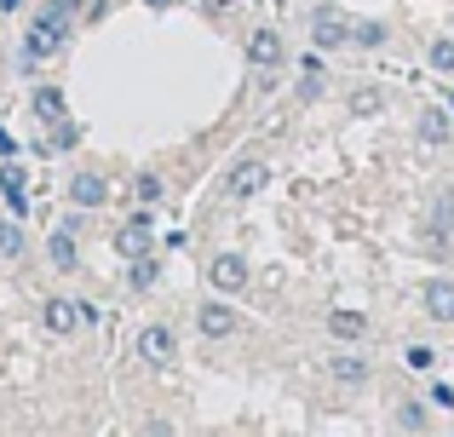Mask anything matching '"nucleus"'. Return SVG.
<instances>
[{"label": "nucleus", "mask_w": 454, "mask_h": 437, "mask_svg": "<svg viewBox=\"0 0 454 437\" xmlns=\"http://www.w3.org/2000/svg\"><path fill=\"white\" fill-rule=\"evenodd\" d=\"M75 6H81V0H46L41 18H35V29H29V41H23V64H35V58H52L58 46H64Z\"/></svg>", "instance_id": "nucleus-1"}, {"label": "nucleus", "mask_w": 454, "mask_h": 437, "mask_svg": "<svg viewBox=\"0 0 454 437\" xmlns=\"http://www.w3.org/2000/svg\"><path fill=\"white\" fill-rule=\"evenodd\" d=\"M310 41H317L322 52H340V46H351V18H345L340 6H317V12H310Z\"/></svg>", "instance_id": "nucleus-2"}, {"label": "nucleus", "mask_w": 454, "mask_h": 437, "mask_svg": "<svg viewBox=\"0 0 454 437\" xmlns=\"http://www.w3.org/2000/svg\"><path fill=\"white\" fill-rule=\"evenodd\" d=\"M207 277H213V288H242V282H247V259L242 254H219L207 265Z\"/></svg>", "instance_id": "nucleus-7"}, {"label": "nucleus", "mask_w": 454, "mask_h": 437, "mask_svg": "<svg viewBox=\"0 0 454 437\" xmlns=\"http://www.w3.org/2000/svg\"><path fill=\"white\" fill-rule=\"evenodd\" d=\"M420 138H426V144H443V138H449V115L443 110H426L420 115Z\"/></svg>", "instance_id": "nucleus-16"}, {"label": "nucleus", "mask_w": 454, "mask_h": 437, "mask_svg": "<svg viewBox=\"0 0 454 437\" xmlns=\"http://www.w3.org/2000/svg\"><path fill=\"white\" fill-rule=\"evenodd\" d=\"M351 41L356 46H380V41H386V29H380L374 18H363V23H351Z\"/></svg>", "instance_id": "nucleus-19"}, {"label": "nucleus", "mask_w": 454, "mask_h": 437, "mask_svg": "<svg viewBox=\"0 0 454 437\" xmlns=\"http://www.w3.org/2000/svg\"><path fill=\"white\" fill-rule=\"evenodd\" d=\"M454 230V196H437V207H432V236H449Z\"/></svg>", "instance_id": "nucleus-17"}, {"label": "nucleus", "mask_w": 454, "mask_h": 437, "mask_svg": "<svg viewBox=\"0 0 454 437\" xmlns=\"http://www.w3.org/2000/svg\"><path fill=\"white\" fill-rule=\"evenodd\" d=\"M231 328H236V311H231V305H219V300L201 305V334L219 339V334H231Z\"/></svg>", "instance_id": "nucleus-12"}, {"label": "nucleus", "mask_w": 454, "mask_h": 437, "mask_svg": "<svg viewBox=\"0 0 454 437\" xmlns=\"http://www.w3.org/2000/svg\"><path fill=\"white\" fill-rule=\"evenodd\" d=\"M247 58H254L259 69L282 64V35L277 29H254V35H247Z\"/></svg>", "instance_id": "nucleus-8"}, {"label": "nucleus", "mask_w": 454, "mask_h": 437, "mask_svg": "<svg viewBox=\"0 0 454 437\" xmlns=\"http://www.w3.org/2000/svg\"><path fill=\"white\" fill-rule=\"evenodd\" d=\"M432 403H437V409H454V386H449V380L432 386Z\"/></svg>", "instance_id": "nucleus-26"}, {"label": "nucleus", "mask_w": 454, "mask_h": 437, "mask_svg": "<svg viewBox=\"0 0 454 437\" xmlns=\"http://www.w3.org/2000/svg\"><path fill=\"white\" fill-rule=\"evenodd\" d=\"M46 254H52L58 270H75V224H64V230H52V242H46Z\"/></svg>", "instance_id": "nucleus-10"}, {"label": "nucleus", "mask_w": 454, "mask_h": 437, "mask_svg": "<svg viewBox=\"0 0 454 437\" xmlns=\"http://www.w3.org/2000/svg\"><path fill=\"white\" fill-rule=\"evenodd\" d=\"M420 300H426V311H432L437 323H454V282H443V277H437V282H426V293H420Z\"/></svg>", "instance_id": "nucleus-9"}, {"label": "nucleus", "mask_w": 454, "mask_h": 437, "mask_svg": "<svg viewBox=\"0 0 454 437\" xmlns=\"http://www.w3.org/2000/svg\"><path fill=\"white\" fill-rule=\"evenodd\" d=\"M265 179H270V168L265 161H242V168L231 173V184H224V191L236 196V202H242V196H254V191H265Z\"/></svg>", "instance_id": "nucleus-6"}, {"label": "nucleus", "mask_w": 454, "mask_h": 437, "mask_svg": "<svg viewBox=\"0 0 454 437\" xmlns=\"http://www.w3.org/2000/svg\"><path fill=\"white\" fill-rule=\"evenodd\" d=\"M432 64H437V69H449V75H454V41H437V46H432Z\"/></svg>", "instance_id": "nucleus-23"}, {"label": "nucleus", "mask_w": 454, "mask_h": 437, "mask_svg": "<svg viewBox=\"0 0 454 437\" xmlns=\"http://www.w3.org/2000/svg\"><path fill=\"white\" fill-rule=\"evenodd\" d=\"M432 363H437L432 346H409V369H414V374H432Z\"/></svg>", "instance_id": "nucleus-22"}, {"label": "nucleus", "mask_w": 454, "mask_h": 437, "mask_svg": "<svg viewBox=\"0 0 454 437\" xmlns=\"http://www.w3.org/2000/svg\"><path fill=\"white\" fill-rule=\"evenodd\" d=\"M75 323H81V305L46 300V328H52V334H75Z\"/></svg>", "instance_id": "nucleus-11"}, {"label": "nucleus", "mask_w": 454, "mask_h": 437, "mask_svg": "<svg viewBox=\"0 0 454 437\" xmlns=\"http://www.w3.org/2000/svg\"><path fill=\"white\" fill-rule=\"evenodd\" d=\"M397 426H409V432H420V426H426V415H420V409H414V403H403V409H397Z\"/></svg>", "instance_id": "nucleus-24"}, {"label": "nucleus", "mask_w": 454, "mask_h": 437, "mask_svg": "<svg viewBox=\"0 0 454 437\" xmlns=\"http://www.w3.org/2000/svg\"><path fill=\"white\" fill-rule=\"evenodd\" d=\"M35 115H41V121H64V92L58 87H35Z\"/></svg>", "instance_id": "nucleus-15"}, {"label": "nucleus", "mask_w": 454, "mask_h": 437, "mask_svg": "<svg viewBox=\"0 0 454 437\" xmlns=\"http://www.w3.org/2000/svg\"><path fill=\"white\" fill-rule=\"evenodd\" d=\"M115 254L121 259H138V254H150V214H133L115 230Z\"/></svg>", "instance_id": "nucleus-3"}, {"label": "nucleus", "mask_w": 454, "mask_h": 437, "mask_svg": "<svg viewBox=\"0 0 454 437\" xmlns=\"http://www.w3.org/2000/svg\"><path fill=\"white\" fill-rule=\"evenodd\" d=\"M150 6H155V12H167V6H173V0H150Z\"/></svg>", "instance_id": "nucleus-29"}, {"label": "nucleus", "mask_w": 454, "mask_h": 437, "mask_svg": "<svg viewBox=\"0 0 454 437\" xmlns=\"http://www.w3.org/2000/svg\"><path fill=\"white\" fill-rule=\"evenodd\" d=\"M328 374H333L340 386H363V380H368V363H363V357H328Z\"/></svg>", "instance_id": "nucleus-13"}, {"label": "nucleus", "mask_w": 454, "mask_h": 437, "mask_svg": "<svg viewBox=\"0 0 454 437\" xmlns=\"http://www.w3.org/2000/svg\"><path fill=\"white\" fill-rule=\"evenodd\" d=\"M75 138H81L75 121H52V138H46V150H75Z\"/></svg>", "instance_id": "nucleus-18"}, {"label": "nucleus", "mask_w": 454, "mask_h": 437, "mask_svg": "<svg viewBox=\"0 0 454 437\" xmlns=\"http://www.w3.org/2000/svg\"><path fill=\"white\" fill-rule=\"evenodd\" d=\"M23 6V0H0V12H18Z\"/></svg>", "instance_id": "nucleus-28"}, {"label": "nucleus", "mask_w": 454, "mask_h": 437, "mask_svg": "<svg viewBox=\"0 0 454 437\" xmlns=\"http://www.w3.org/2000/svg\"><path fill=\"white\" fill-rule=\"evenodd\" d=\"M138 202H161V179H150V173H145V179H138Z\"/></svg>", "instance_id": "nucleus-25"}, {"label": "nucleus", "mask_w": 454, "mask_h": 437, "mask_svg": "<svg viewBox=\"0 0 454 437\" xmlns=\"http://www.w3.org/2000/svg\"><path fill=\"white\" fill-rule=\"evenodd\" d=\"M328 328H333L340 339H363V334H368V316H363V311H333Z\"/></svg>", "instance_id": "nucleus-14"}, {"label": "nucleus", "mask_w": 454, "mask_h": 437, "mask_svg": "<svg viewBox=\"0 0 454 437\" xmlns=\"http://www.w3.org/2000/svg\"><path fill=\"white\" fill-rule=\"evenodd\" d=\"M173 351H178L173 328H161V323H155V328H145V334H138V357H145V363H167Z\"/></svg>", "instance_id": "nucleus-5"}, {"label": "nucleus", "mask_w": 454, "mask_h": 437, "mask_svg": "<svg viewBox=\"0 0 454 437\" xmlns=\"http://www.w3.org/2000/svg\"><path fill=\"white\" fill-rule=\"evenodd\" d=\"M0 254H6V259L23 254V230H18V224H0Z\"/></svg>", "instance_id": "nucleus-20"}, {"label": "nucleus", "mask_w": 454, "mask_h": 437, "mask_svg": "<svg viewBox=\"0 0 454 437\" xmlns=\"http://www.w3.org/2000/svg\"><path fill=\"white\" fill-rule=\"evenodd\" d=\"M69 202L75 207H104L110 202V184H104L98 173H75V179H69Z\"/></svg>", "instance_id": "nucleus-4"}, {"label": "nucleus", "mask_w": 454, "mask_h": 437, "mask_svg": "<svg viewBox=\"0 0 454 437\" xmlns=\"http://www.w3.org/2000/svg\"><path fill=\"white\" fill-rule=\"evenodd\" d=\"M150 282H155V259L138 254V259H133V288H150Z\"/></svg>", "instance_id": "nucleus-21"}, {"label": "nucleus", "mask_w": 454, "mask_h": 437, "mask_svg": "<svg viewBox=\"0 0 454 437\" xmlns=\"http://www.w3.org/2000/svg\"><path fill=\"white\" fill-rule=\"evenodd\" d=\"M351 110H356V115H374L380 98H374V92H363V98H351Z\"/></svg>", "instance_id": "nucleus-27"}]
</instances>
